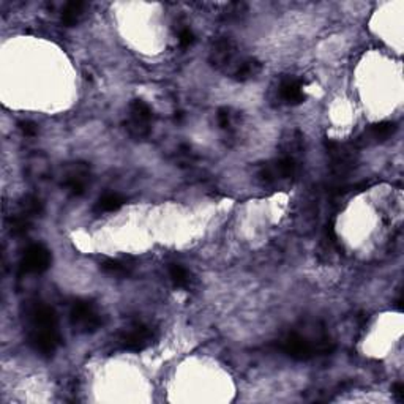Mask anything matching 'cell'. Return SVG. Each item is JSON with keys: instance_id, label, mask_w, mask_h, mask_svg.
Wrapping results in <instances>:
<instances>
[{"instance_id": "cell-5", "label": "cell", "mask_w": 404, "mask_h": 404, "mask_svg": "<svg viewBox=\"0 0 404 404\" xmlns=\"http://www.w3.org/2000/svg\"><path fill=\"white\" fill-rule=\"evenodd\" d=\"M70 322L80 334H93L103 325V316L89 300H76L70 310Z\"/></svg>"}, {"instance_id": "cell-20", "label": "cell", "mask_w": 404, "mask_h": 404, "mask_svg": "<svg viewBox=\"0 0 404 404\" xmlns=\"http://www.w3.org/2000/svg\"><path fill=\"white\" fill-rule=\"evenodd\" d=\"M391 394L396 398V401L403 403L404 401V385L401 382H396L394 384V387H391Z\"/></svg>"}, {"instance_id": "cell-13", "label": "cell", "mask_w": 404, "mask_h": 404, "mask_svg": "<svg viewBox=\"0 0 404 404\" xmlns=\"http://www.w3.org/2000/svg\"><path fill=\"white\" fill-rule=\"evenodd\" d=\"M87 5L84 2H68L65 5V8L62 11V22L65 26H76L77 22L84 15V10H86Z\"/></svg>"}, {"instance_id": "cell-3", "label": "cell", "mask_w": 404, "mask_h": 404, "mask_svg": "<svg viewBox=\"0 0 404 404\" xmlns=\"http://www.w3.org/2000/svg\"><path fill=\"white\" fill-rule=\"evenodd\" d=\"M280 351L294 360L306 361L317 357V355H327L334 351V343L327 338L311 340L308 336L299 334V331H289L283 338L278 340Z\"/></svg>"}, {"instance_id": "cell-12", "label": "cell", "mask_w": 404, "mask_h": 404, "mask_svg": "<svg viewBox=\"0 0 404 404\" xmlns=\"http://www.w3.org/2000/svg\"><path fill=\"white\" fill-rule=\"evenodd\" d=\"M396 131V125L394 122H379L371 125L368 131L365 133L366 142H381L389 140L390 136H394Z\"/></svg>"}, {"instance_id": "cell-11", "label": "cell", "mask_w": 404, "mask_h": 404, "mask_svg": "<svg viewBox=\"0 0 404 404\" xmlns=\"http://www.w3.org/2000/svg\"><path fill=\"white\" fill-rule=\"evenodd\" d=\"M87 182H89L87 166L77 165V166H75L73 171H70L65 176L63 186L71 196H81V195H84V193H86Z\"/></svg>"}, {"instance_id": "cell-15", "label": "cell", "mask_w": 404, "mask_h": 404, "mask_svg": "<svg viewBox=\"0 0 404 404\" xmlns=\"http://www.w3.org/2000/svg\"><path fill=\"white\" fill-rule=\"evenodd\" d=\"M167 272H170V278L174 283V286L180 289H190L193 285V278L188 274V270L184 269L182 265L179 264H171L167 267Z\"/></svg>"}, {"instance_id": "cell-4", "label": "cell", "mask_w": 404, "mask_h": 404, "mask_svg": "<svg viewBox=\"0 0 404 404\" xmlns=\"http://www.w3.org/2000/svg\"><path fill=\"white\" fill-rule=\"evenodd\" d=\"M299 160L295 156L281 154V156L265 163L259 171V179L264 185H278L297 176Z\"/></svg>"}, {"instance_id": "cell-10", "label": "cell", "mask_w": 404, "mask_h": 404, "mask_svg": "<svg viewBox=\"0 0 404 404\" xmlns=\"http://www.w3.org/2000/svg\"><path fill=\"white\" fill-rule=\"evenodd\" d=\"M278 96L283 103L287 106H297L305 101L304 82L297 77H285L278 86Z\"/></svg>"}, {"instance_id": "cell-1", "label": "cell", "mask_w": 404, "mask_h": 404, "mask_svg": "<svg viewBox=\"0 0 404 404\" xmlns=\"http://www.w3.org/2000/svg\"><path fill=\"white\" fill-rule=\"evenodd\" d=\"M24 319L29 345L43 357H52L62 345L56 310L41 300H30L24 305Z\"/></svg>"}, {"instance_id": "cell-8", "label": "cell", "mask_w": 404, "mask_h": 404, "mask_svg": "<svg viewBox=\"0 0 404 404\" xmlns=\"http://www.w3.org/2000/svg\"><path fill=\"white\" fill-rule=\"evenodd\" d=\"M43 212V202L35 196H27L21 204V207L11 218V232L15 235L26 234L33 220Z\"/></svg>"}, {"instance_id": "cell-19", "label": "cell", "mask_w": 404, "mask_h": 404, "mask_svg": "<svg viewBox=\"0 0 404 404\" xmlns=\"http://www.w3.org/2000/svg\"><path fill=\"white\" fill-rule=\"evenodd\" d=\"M20 128L26 136H35L38 133V125L30 122V120H26V122L20 124Z\"/></svg>"}, {"instance_id": "cell-17", "label": "cell", "mask_w": 404, "mask_h": 404, "mask_svg": "<svg viewBox=\"0 0 404 404\" xmlns=\"http://www.w3.org/2000/svg\"><path fill=\"white\" fill-rule=\"evenodd\" d=\"M195 41H196V37H195V33H193L191 29L184 27L182 30H180V33H179V43H180V46L184 47V50H186V47L193 46V43H195Z\"/></svg>"}, {"instance_id": "cell-7", "label": "cell", "mask_w": 404, "mask_h": 404, "mask_svg": "<svg viewBox=\"0 0 404 404\" xmlns=\"http://www.w3.org/2000/svg\"><path fill=\"white\" fill-rule=\"evenodd\" d=\"M154 341V331L149 325L142 322H135L120 331L117 336V345L125 351L140 352L149 347Z\"/></svg>"}, {"instance_id": "cell-9", "label": "cell", "mask_w": 404, "mask_h": 404, "mask_svg": "<svg viewBox=\"0 0 404 404\" xmlns=\"http://www.w3.org/2000/svg\"><path fill=\"white\" fill-rule=\"evenodd\" d=\"M52 261L51 251L41 244H33L24 251L20 262L21 274H43L50 269Z\"/></svg>"}, {"instance_id": "cell-18", "label": "cell", "mask_w": 404, "mask_h": 404, "mask_svg": "<svg viewBox=\"0 0 404 404\" xmlns=\"http://www.w3.org/2000/svg\"><path fill=\"white\" fill-rule=\"evenodd\" d=\"M216 119H218L220 128H223V130H231V126H232V114H231V110H227V107H223V110L218 111V116H216Z\"/></svg>"}, {"instance_id": "cell-2", "label": "cell", "mask_w": 404, "mask_h": 404, "mask_svg": "<svg viewBox=\"0 0 404 404\" xmlns=\"http://www.w3.org/2000/svg\"><path fill=\"white\" fill-rule=\"evenodd\" d=\"M250 60L251 59L248 56H242V54H240L239 46L235 45L231 38H216L212 46H210V65H212L215 70L223 71V73H226L239 82L242 80Z\"/></svg>"}, {"instance_id": "cell-6", "label": "cell", "mask_w": 404, "mask_h": 404, "mask_svg": "<svg viewBox=\"0 0 404 404\" xmlns=\"http://www.w3.org/2000/svg\"><path fill=\"white\" fill-rule=\"evenodd\" d=\"M154 124V111L146 101L135 100L130 105V117L125 122V128L128 135L135 140H142L147 137L152 131Z\"/></svg>"}, {"instance_id": "cell-16", "label": "cell", "mask_w": 404, "mask_h": 404, "mask_svg": "<svg viewBox=\"0 0 404 404\" xmlns=\"http://www.w3.org/2000/svg\"><path fill=\"white\" fill-rule=\"evenodd\" d=\"M101 270H105L106 274L124 276L130 274V267L122 261H117V259H106V261L101 264Z\"/></svg>"}, {"instance_id": "cell-14", "label": "cell", "mask_w": 404, "mask_h": 404, "mask_svg": "<svg viewBox=\"0 0 404 404\" xmlns=\"http://www.w3.org/2000/svg\"><path fill=\"white\" fill-rule=\"evenodd\" d=\"M125 204V197L120 196L119 193H105L103 196L96 202V210L98 212H116Z\"/></svg>"}]
</instances>
